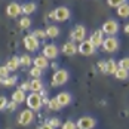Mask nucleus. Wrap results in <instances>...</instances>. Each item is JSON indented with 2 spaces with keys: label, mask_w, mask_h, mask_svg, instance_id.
I'll return each instance as SVG.
<instances>
[{
  "label": "nucleus",
  "mask_w": 129,
  "mask_h": 129,
  "mask_svg": "<svg viewBox=\"0 0 129 129\" xmlns=\"http://www.w3.org/2000/svg\"><path fill=\"white\" fill-rule=\"evenodd\" d=\"M116 70H117V62H116V61L108 59V61L105 62V70H104V73H105V74H113V76H114Z\"/></svg>",
  "instance_id": "6ab92c4d"
},
{
  "label": "nucleus",
  "mask_w": 129,
  "mask_h": 129,
  "mask_svg": "<svg viewBox=\"0 0 129 129\" xmlns=\"http://www.w3.org/2000/svg\"><path fill=\"white\" fill-rule=\"evenodd\" d=\"M33 64H34V67H37V68H40V70H43V68H46V67L49 65V59L45 58L43 55H39V56L33 58Z\"/></svg>",
  "instance_id": "2eb2a0df"
},
{
  "label": "nucleus",
  "mask_w": 129,
  "mask_h": 129,
  "mask_svg": "<svg viewBox=\"0 0 129 129\" xmlns=\"http://www.w3.org/2000/svg\"><path fill=\"white\" fill-rule=\"evenodd\" d=\"M49 18L58 21V22H62V21H67L70 18V9L65 8V6H59L56 9H53L51 13H49Z\"/></svg>",
  "instance_id": "f257e3e1"
},
{
  "label": "nucleus",
  "mask_w": 129,
  "mask_h": 129,
  "mask_svg": "<svg viewBox=\"0 0 129 129\" xmlns=\"http://www.w3.org/2000/svg\"><path fill=\"white\" fill-rule=\"evenodd\" d=\"M117 67H119V68H123V70H128V71H129V56L122 58V59H120V62L117 64Z\"/></svg>",
  "instance_id": "c85d7f7f"
},
{
  "label": "nucleus",
  "mask_w": 129,
  "mask_h": 129,
  "mask_svg": "<svg viewBox=\"0 0 129 129\" xmlns=\"http://www.w3.org/2000/svg\"><path fill=\"white\" fill-rule=\"evenodd\" d=\"M114 77L119 79V80H126L129 77V71L128 70H123V68H119L117 67L116 73H114Z\"/></svg>",
  "instance_id": "b1692460"
},
{
  "label": "nucleus",
  "mask_w": 129,
  "mask_h": 129,
  "mask_svg": "<svg viewBox=\"0 0 129 129\" xmlns=\"http://www.w3.org/2000/svg\"><path fill=\"white\" fill-rule=\"evenodd\" d=\"M6 104H8V100H6L5 96H0V110L6 108Z\"/></svg>",
  "instance_id": "4c0bfd02"
},
{
  "label": "nucleus",
  "mask_w": 129,
  "mask_h": 129,
  "mask_svg": "<svg viewBox=\"0 0 129 129\" xmlns=\"http://www.w3.org/2000/svg\"><path fill=\"white\" fill-rule=\"evenodd\" d=\"M6 67H8V70H9V71H15V70L19 67V58L13 56V58H11V59H8Z\"/></svg>",
  "instance_id": "5701e85b"
},
{
  "label": "nucleus",
  "mask_w": 129,
  "mask_h": 129,
  "mask_svg": "<svg viewBox=\"0 0 129 129\" xmlns=\"http://www.w3.org/2000/svg\"><path fill=\"white\" fill-rule=\"evenodd\" d=\"M85 36H86V28L83 25H76L73 30H71V33H70V37H71V42H83L85 40Z\"/></svg>",
  "instance_id": "6e6552de"
},
{
  "label": "nucleus",
  "mask_w": 129,
  "mask_h": 129,
  "mask_svg": "<svg viewBox=\"0 0 129 129\" xmlns=\"http://www.w3.org/2000/svg\"><path fill=\"white\" fill-rule=\"evenodd\" d=\"M16 83V76H8V77L3 79V83L2 85H5L6 88H9V86H13Z\"/></svg>",
  "instance_id": "bb28decb"
},
{
  "label": "nucleus",
  "mask_w": 129,
  "mask_h": 129,
  "mask_svg": "<svg viewBox=\"0 0 129 129\" xmlns=\"http://www.w3.org/2000/svg\"><path fill=\"white\" fill-rule=\"evenodd\" d=\"M36 9H37V6H36V3H33V2H28V3L21 5V13H24L25 16L31 15L33 12H36Z\"/></svg>",
  "instance_id": "dca6fc26"
},
{
  "label": "nucleus",
  "mask_w": 129,
  "mask_h": 129,
  "mask_svg": "<svg viewBox=\"0 0 129 129\" xmlns=\"http://www.w3.org/2000/svg\"><path fill=\"white\" fill-rule=\"evenodd\" d=\"M76 126L77 129H93L96 126V120L92 116H82L76 122Z\"/></svg>",
  "instance_id": "39448f33"
},
{
  "label": "nucleus",
  "mask_w": 129,
  "mask_h": 129,
  "mask_svg": "<svg viewBox=\"0 0 129 129\" xmlns=\"http://www.w3.org/2000/svg\"><path fill=\"white\" fill-rule=\"evenodd\" d=\"M0 76H2L3 79L9 76V70H8V67H6V65H2V67H0Z\"/></svg>",
  "instance_id": "f704fd0d"
},
{
  "label": "nucleus",
  "mask_w": 129,
  "mask_h": 129,
  "mask_svg": "<svg viewBox=\"0 0 129 129\" xmlns=\"http://www.w3.org/2000/svg\"><path fill=\"white\" fill-rule=\"evenodd\" d=\"M19 89L27 92V90H30V82H24V83H21V86H19Z\"/></svg>",
  "instance_id": "e433bc0d"
},
{
  "label": "nucleus",
  "mask_w": 129,
  "mask_h": 129,
  "mask_svg": "<svg viewBox=\"0 0 129 129\" xmlns=\"http://www.w3.org/2000/svg\"><path fill=\"white\" fill-rule=\"evenodd\" d=\"M33 120H34V111L30 110V108L22 110L19 113V116H18V123L21 126H28L30 123H33Z\"/></svg>",
  "instance_id": "423d86ee"
},
{
  "label": "nucleus",
  "mask_w": 129,
  "mask_h": 129,
  "mask_svg": "<svg viewBox=\"0 0 129 129\" xmlns=\"http://www.w3.org/2000/svg\"><path fill=\"white\" fill-rule=\"evenodd\" d=\"M25 101H27L28 108H30V110H33V111L40 110V107L43 105V103H42V96H40V93H37V92H31V93L27 96Z\"/></svg>",
  "instance_id": "7ed1b4c3"
},
{
  "label": "nucleus",
  "mask_w": 129,
  "mask_h": 129,
  "mask_svg": "<svg viewBox=\"0 0 129 129\" xmlns=\"http://www.w3.org/2000/svg\"><path fill=\"white\" fill-rule=\"evenodd\" d=\"M61 129H77V126H76V122L67 120V122H64V123L61 125Z\"/></svg>",
  "instance_id": "c756f323"
},
{
  "label": "nucleus",
  "mask_w": 129,
  "mask_h": 129,
  "mask_svg": "<svg viewBox=\"0 0 129 129\" xmlns=\"http://www.w3.org/2000/svg\"><path fill=\"white\" fill-rule=\"evenodd\" d=\"M98 67H100V70L104 73V70H105V62H104V61H101V62L98 64Z\"/></svg>",
  "instance_id": "ea45409f"
},
{
  "label": "nucleus",
  "mask_w": 129,
  "mask_h": 129,
  "mask_svg": "<svg viewBox=\"0 0 129 129\" xmlns=\"http://www.w3.org/2000/svg\"><path fill=\"white\" fill-rule=\"evenodd\" d=\"M61 51L67 56H73V55L77 53V46L74 45V42H67V43H64V46H62Z\"/></svg>",
  "instance_id": "4468645a"
},
{
  "label": "nucleus",
  "mask_w": 129,
  "mask_h": 129,
  "mask_svg": "<svg viewBox=\"0 0 129 129\" xmlns=\"http://www.w3.org/2000/svg\"><path fill=\"white\" fill-rule=\"evenodd\" d=\"M16 105H18L16 103L11 101V103H8V104H6V108H8L9 111H15V110H16Z\"/></svg>",
  "instance_id": "c9c22d12"
},
{
  "label": "nucleus",
  "mask_w": 129,
  "mask_h": 129,
  "mask_svg": "<svg viewBox=\"0 0 129 129\" xmlns=\"http://www.w3.org/2000/svg\"><path fill=\"white\" fill-rule=\"evenodd\" d=\"M30 64H33V58L30 55H21L19 56V65H24V67H28Z\"/></svg>",
  "instance_id": "a878e982"
},
{
  "label": "nucleus",
  "mask_w": 129,
  "mask_h": 129,
  "mask_svg": "<svg viewBox=\"0 0 129 129\" xmlns=\"http://www.w3.org/2000/svg\"><path fill=\"white\" fill-rule=\"evenodd\" d=\"M46 33V37H51V39H55L59 36V28L56 25H48V28L45 30Z\"/></svg>",
  "instance_id": "aec40b11"
},
{
  "label": "nucleus",
  "mask_w": 129,
  "mask_h": 129,
  "mask_svg": "<svg viewBox=\"0 0 129 129\" xmlns=\"http://www.w3.org/2000/svg\"><path fill=\"white\" fill-rule=\"evenodd\" d=\"M6 13L11 18H16L18 15H21V5L19 3H9L6 8Z\"/></svg>",
  "instance_id": "ddd939ff"
},
{
  "label": "nucleus",
  "mask_w": 129,
  "mask_h": 129,
  "mask_svg": "<svg viewBox=\"0 0 129 129\" xmlns=\"http://www.w3.org/2000/svg\"><path fill=\"white\" fill-rule=\"evenodd\" d=\"M30 25H31V19L28 16H22L19 19V27L21 28H30Z\"/></svg>",
  "instance_id": "cd10ccee"
},
{
  "label": "nucleus",
  "mask_w": 129,
  "mask_h": 129,
  "mask_svg": "<svg viewBox=\"0 0 129 129\" xmlns=\"http://www.w3.org/2000/svg\"><path fill=\"white\" fill-rule=\"evenodd\" d=\"M2 83H3V77H2V76H0V85H2Z\"/></svg>",
  "instance_id": "79ce46f5"
},
{
  "label": "nucleus",
  "mask_w": 129,
  "mask_h": 129,
  "mask_svg": "<svg viewBox=\"0 0 129 129\" xmlns=\"http://www.w3.org/2000/svg\"><path fill=\"white\" fill-rule=\"evenodd\" d=\"M59 53V49L56 45H45L43 48V56L48 58V59H55Z\"/></svg>",
  "instance_id": "9b49d317"
},
{
  "label": "nucleus",
  "mask_w": 129,
  "mask_h": 129,
  "mask_svg": "<svg viewBox=\"0 0 129 129\" xmlns=\"http://www.w3.org/2000/svg\"><path fill=\"white\" fill-rule=\"evenodd\" d=\"M42 89H43V83H42L40 79H33V80L30 82V90H31V92H37V93H39Z\"/></svg>",
  "instance_id": "412c9836"
},
{
  "label": "nucleus",
  "mask_w": 129,
  "mask_h": 129,
  "mask_svg": "<svg viewBox=\"0 0 129 129\" xmlns=\"http://www.w3.org/2000/svg\"><path fill=\"white\" fill-rule=\"evenodd\" d=\"M24 46H25L27 51H30V52L37 51V48H39V39L34 37L33 34L25 36V37H24Z\"/></svg>",
  "instance_id": "9d476101"
},
{
  "label": "nucleus",
  "mask_w": 129,
  "mask_h": 129,
  "mask_svg": "<svg viewBox=\"0 0 129 129\" xmlns=\"http://www.w3.org/2000/svg\"><path fill=\"white\" fill-rule=\"evenodd\" d=\"M89 42L93 45V48H100L104 42V33L101 30H95L89 37Z\"/></svg>",
  "instance_id": "f8f14e48"
},
{
  "label": "nucleus",
  "mask_w": 129,
  "mask_h": 129,
  "mask_svg": "<svg viewBox=\"0 0 129 129\" xmlns=\"http://www.w3.org/2000/svg\"><path fill=\"white\" fill-rule=\"evenodd\" d=\"M39 129H53V128H52L49 123H43V125H42V126H40Z\"/></svg>",
  "instance_id": "58836bf2"
},
{
  "label": "nucleus",
  "mask_w": 129,
  "mask_h": 129,
  "mask_svg": "<svg viewBox=\"0 0 129 129\" xmlns=\"http://www.w3.org/2000/svg\"><path fill=\"white\" fill-rule=\"evenodd\" d=\"M48 123H49V125H51L53 129H55V128H59V126H61V120H59L58 117H51Z\"/></svg>",
  "instance_id": "473e14b6"
},
{
  "label": "nucleus",
  "mask_w": 129,
  "mask_h": 129,
  "mask_svg": "<svg viewBox=\"0 0 129 129\" xmlns=\"http://www.w3.org/2000/svg\"><path fill=\"white\" fill-rule=\"evenodd\" d=\"M30 76H31L33 79H40V76H42V70L37 68V67H33V68L30 70Z\"/></svg>",
  "instance_id": "7c9ffc66"
},
{
  "label": "nucleus",
  "mask_w": 129,
  "mask_h": 129,
  "mask_svg": "<svg viewBox=\"0 0 129 129\" xmlns=\"http://www.w3.org/2000/svg\"><path fill=\"white\" fill-rule=\"evenodd\" d=\"M77 52L79 53H82L83 56H89V55H92L93 52H95V48H93V45L90 43L89 40H83V42H80L77 46Z\"/></svg>",
  "instance_id": "1a4fd4ad"
},
{
  "label": "nucleus",
  "mask_w": 129,
  "mask_h": 129,
  "mask_svg": "<svg viewBox=\"0 0 129 129\" xmlns=\"http://www.w3.org/2000/svg\"><path fill=\"white\" fill-rule=\"evenodd\" d=\"M123 31H125V33H126V34L129 36V22H128V24H125V28H123Z\"/></svg>",
  "instance_id": "a19ab883"
},
{
  "label": "nucleus",
  "mask_w": 129,
  "mask_h": 129,
  "mask_svg": "<svg viewBox=\"0 0 129 129\" xmlns=\"http://www.w3.org/2000/svg\"><path fill=\"white\" fill-rule=\"evenodd\" d=\"M33 36L34 37H37V39H46V33H45V30H40V28H37V30H34L33 31Z\"/></svg>",
  "instance_id": "72a5a7b5"
},
{
  "label": "nucleus",
  "mask_w": 129,
  "mask_h": 129,
  "mask_svg": "<svg viewBox=\"0 0 129 129\" xmlns=\"http://www.w3.org/2000/svg\"><path fill=\"white\" fill-rule=\"evenodd\" d=\"M117 15L120 18H129V3H123L117 8Z\"/></svg>",
  "instance_id": "4be33fe9"
},
{
  "label": "nucleus",
  "mask_w": 129,
  "mask_h": 129,
  "mask_svg": "<svg viewBox=\"0 0 129 129\" xmlns=\"http://www.w3.org/2000/svg\"><path fill=\"white\" fill-rule=\"evenodd\" d=\"M55 98L58 100V103L61 104V107H65V105H68V104L71 103V95H70L68 92H61V93H58Z\"/></svg>",
  "instance_id": "a211bd4d"
},
{
  "label": "nucleus",
  "mask_w": 129,
  "mask_h": 129,
  "mask_svg": "<svg viewBox=\"0 0 129 129\" xmlns=\"http://www.w3.org/2000/svg\"><path fill=\"white\" fill-rule=\"evenodd\" d=\"M107 3H108L110 8H119L120 5L126 3V0H107Z\"/></svg>",
  "instance_id": "2f4dec72"
},
{
  "label": "nucleus",
  "mask_w": 129,
  "mask_h": 129,
  "mask_svg": "<svg viewBox=\"0 0 129 129\" xmlns=\"http://www.w3.org/2000/svg\"><path fill=\"white\" fill-rule=\"evenodd\" d=\"M48 107H49V110H52V111H58V110H61V108H62V107H61V104L58 103V100H56V98L49 100Z\"/></svg>",
  "instance_id": "393cba45"
},
{
  "label": "nucleus",
  "mask_w": 129,
  "mask_h": 129,
  "mask_svg": "<svg viewBox=\"0 0 129 129\" xmlns=\"http://www.w3.org/2000/svg\"><path fill=\"white\" fill-rule=\"evenodd\" d=\"M101 46H103V49L105 52L114 53V52L119 49V40H117V37H114V36H108L107 39H104Z\"/></svg>",
  "instance_id": "20e7f679"
},
{
  "label": "nucleus",
  "mask_w": 129,
  "mask_h": 129,
  "mask_svg": "<svg viewBox=\"0 0 129 129\" xmlns=\"http://www.w3.org/2000/svg\"><path fill=\"white\" fill-rule=\"evenodd\" d=\"M25 100H27V96H25V92H24V90H21V89L13 90V93H12V101L13 103L22 104V103H25Z\"/></svg>",
  "instance_id": "f3484780"
},
{
  "label": "nucleus",
  "mask_w": 129,
  "mask_h": 129,
  "mask_svg": "<svg viewBox=\"0 0 129 129\" xmlns=\"http://www.w3.org/2000/svg\"><path fill=\"white\" fill-rule=\"evenodd\" d=\"M101 31H103L104 34H107V36H114V34H117V31H119V24H117V21H114V19L105 21L103 24Z\"/></svg>",
  "instance_id": "0eeeda50"
},
{
  "label": "nucleus",
  "mask_w": 129,
  "mask_h": 129,
  "mask_svg": "<svg viewBox=\"0 0 129 129\" xmlns=\"http://www.w3.org/2000/svg\"><path fill=\"white\" fill-rule=\"evenodd\" d=\"M68 71L64 70V68H58L53 76H52V86H61V85H65L68 82Z\"/></svg>",
  "instance_id": "f03ea898"
}]
</instances>
